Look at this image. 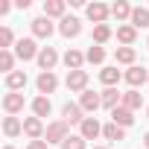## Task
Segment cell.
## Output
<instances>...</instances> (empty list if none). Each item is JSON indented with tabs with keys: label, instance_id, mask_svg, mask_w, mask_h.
Here are the masks:
<instances>
[{
	"label": "cell",
	"instance_id": "obj_31",
	"mask_svg": "<svg viewBox=\"0 0 149 149\" xmlns=\"http://www.w3.org/2000/svg\"><path fill=\"white\" fill-rule=\"evenodd\" d=\"M85 58H88L91 64H102V61H105V50H102V47H91V50L85 53Z\"/></svg>",
	"mask_w": 149,
	"mask_h": 149
},
{
	"label": "cell",
	"instance_id": "obj_32",
	"mask_svg": "<svg viewBox=\"0 0 149 149\" xmlns=\"http://www.w3.org/2000/svg\"><path fill=\"white\" fill-rule=\"evenodd\" d=\"M117 61L120 64H132L134 61V47H120L117 50Z\"/></svg>",
	"mask_w": 149,
	"mask_h": 149
},
{
	"label": "cell",
	"instance_id": "obj_26",
	"mask_svg": "<svg viewBox=\"0 0 149 149\" xmlns=\"http://www.w3.org/2000/svg\"><path fill=\"white\" fill-rule=\"evenodd\" d=\"M50 100L47 97H35L32 100V111H35V117H50Z\"/></svg>",
	"mask_w": 149,
	"mask_h": 149
},
{
	"label": "cell",
	"instance_id": "obj_7",
	"mask_svg": "<svg viewBox=\"0 0 149 149\" xmlns=\"http://www.w3.org/2000/svg\"><path fill=\"white\" fill-rule=\"evenodd\" d=\"M146 79H149V70H146V67H137V64H132V67L126 70V82H129L134 91H137V85H143Z\"/></svg>",
	"mask_w": 149,
	"mask_h": 149
},
{
	"label": "cell",
	"instance_id": "obj_8",
	"mask_svg": "<svg viewBox=\"0 0 149 149\" xmlns=\"http://www.w3.org/2000/svg\"><path fill=\"white\" fill-rule=\"evenodd\" d=\"M58 32L64 35V38H76L79 32H82V24H79V18H61V24H58Z\"/></svg>",
	"mask_w": 149,
	"mask_h": 149
},
{
	"label": "cell",
	"instance_id": "obj_6",
	"mask_svg": "<svg viewBox=\"0 0 149 149\" xmlns=\"http://www.w3.org/2000/svg\"><path fill=\"white\" fill-rule=\"evenodd\" d=\"M79 134H82L85 140H94V137H100V134H102V126L97 123V117H85V120H82V126H79Z\"/></svg>",
	"mask_w": 149,
	"mask_h": 149
},
{
	"label": "cell",
	"instance_id": "obj_14",
	"mask_svg": "<svg viewBox=\"0 0 149 149\" xmlns=\"http://www.w3.org/2000/svg\"><path fill=\"white\" fill-rule=\"evenodd\" d=\"M32 35H35V38H50V35H53L50 18H35V21H32Z\"/></svg>",
	"mask_w": 149,
	"mask_h": 149
},
{
	"label": "cell",
	"instance_id": "obj_22",
	"mask_svg": "<svg viewBox=\"0 0 149 149\" xmlns=\"http://www.w3.org/2000/svg\"><path fill=\"white\" fill-rule=\"evenodd\" d=\"M132 12H134V9H132V6L126 3V0H117V3L111 6V15H114L117 21H126V18L132 21Z\"/></svg>",
	"mask_w": 149,
	"mask_h": 149
},
{
	"label": "cell",
	"instance_id": "obj_13",
	"mask_svg": "<svg viewBox=\"0 0 149 149\" xmlns=\"http://www.w3.org/2000/svg\"><path fill=\"white\" fill-rule=\"evenodd\" d=\"M61 114H64V123H67V126H70V123H79V126H82V120H85V117H82L85 111H82V105H76V102H67V105L61 108Z\"/></svg>",
	"mask_w": 149,
	"mask_h": 149
},
{
	"label": "cell",
	"instance_id": "obj_17",
	"mask_svg": "<svg viewBox=\"0 0 149 149\" xmlns=\"http://www.w3.org/2000/svg\"><path fill=\"white\" fill-rule=\"evenodd\" d=\"M64 0H47L44 3V18H64Z\"/></svg>",
	"mask_w": 149,
	"mask_h": 149
},
{
	"label": "cell",
	"instance_id": "obj_28",
	"mask_svg": "<svg viewBox=\"0 0 149 149\" xmlns=\"http://www.w3.org/2000/svg\"><path fill=\"white\" fill-rule=\"evenodd\" d=\"M12 67H15V56H12L9 50H0V70H3L6 76H9V73H15Z\"/></svg>",
	"mask_w": 149,
	"mask_h": 149
},
{
	"label": "cell",
	"instance_id": "obj_20",
	"mask_svg": "<svg viewBox=\"0 0 149 149\" xmlns=\"http://www.w3.org/2000/svg\"><path fill=\"white\" fill-rule=\"evenodd\" d=\"M21 132H24V123H21L18 117H6V120H3V134H6V137H18Z\"/></svg>",
	"mask_w": 149,
	"mask_h": 149
},
{
	"label": "cell",
	"instance_id": "obj_4",
	"mask_svg": "<svg viewBox=\"0 0 149 149\" xmlns=\"http://www.w3.org/2000/svg\"><path fill=\"white\" fill-rule=\"evenodd\" d=\"M67 88L85 94V88H88V70H70L67 73Z\"/></svg>",
	"mask_w": 149,
	"mask_h": 149
},
{
	"label": "cell",
	"instance_id": "obj_19",
	"mask_svg": "<svg viewBox=\"0 0 149 149\" xmlns=\"http://www.w3.org/2000/svg\"><path fill=\"white\" fill-rule=\"evenodd\" d=\"M120 102H123V94H120L117 88H105V91H102V105H105V108H111V111H114Z\"/></svg>",
	"mask_w": 149,
	"mask_h": 149
},
{
	"label": "cell",
	"instance_id": "obj_36",
	"mask_svg": "<svg viewBox=\"0 0 149 149\" xmlns=\"http://www.w3.org/2000/svg\"><path fill=\"white\" fill-rule=\"evenodd\" d=\"M3 149H15V146H3Z\"/></svg>",
	"mask_w": 149,
	"mask_h": 149
},
{
	"label": "cell",
	"instance_id": "obj_16",
	"mask_svg": "<svg viewBox=\"0 0 149 149\" xmlns=\"http://www.w3.org/2000/svg\"><path fill=\"white\" fill-rule=\"evenodd\" d=\"M120 105H123V108H129V111H137V108L143 105V94H137V91L132 88V91H126V94H123V102H120Z\"/></svg>",
	"mask_w": 149,
	"mask_h": 149
},
{
	"label": "cell",
	"instance_id": "obj_25",
	"mask_svg": "<svg viewBox=\"0 0 149 149\" xmlns=\"http://www.w3.org/2000/svg\"><path fill=\"white\" fill-rule=\"evenodd\" d=\"M100 79H102V85L114 88V85L120 82V70H117V67H102V70H100Z\"/></svg>",
	"mask_w": 149,
	"mask_h": 149
},
{
	"label": "cell",
	"instance_id": "obj_10",
	"mask_svg": "<svg viewBox=\"0 0 149 149\" xmlns=\"http://www.w3.org/2000/svg\"><path fill=\"white\" fill-rule=\"evenodd\" d=\"M85 12H88V18H91V21H94L97 26H100V24H105V18L111 15V9H108L105 3H91V6L85 9Z\"/></svg>",
	"mask_w": 149,
	"mask_h": 149
},
{
	"label": "cell",
	"instance_id": "obj_5",
	"mask_svg": "<svg viewBox=\"0 0 149 149\" xmlns=\"http://www.w3.org/2000/svg\"><path fill=\"white\" fill-rule=\"evenodd\" d=\"M79 105H82V111L85 114H94L100 105H102V94H94V91H85L82 97H79Z\"/></svg>",
	"mask_w": 149,
	"mask_h": 149
},
{
	"label": "cell",
	"instance_id": "obj_2",
	"mask_svg": "<svg viewBox=\"0 0 149 149\" xmlns=\"http://www.w3.org/2000/svg\"><path fill=\"white\" fill-rule=\"evenodd\" d=\"M44 137H47V143H64V140L70 137V134H67V123H64V120H56V123H50Z\"/></svg>",
	"mask_w": 149,
	"mask_h": 149
},
{
	"label": "cell",
	"instance_id": "obj_33",
	"mask_svg": "<svg viewBox=\"0 0 149 149\" xmlns=\"http://www.w3.org/2000/svg\"><path fill=\"white\" fill-rule=\"evenodd\" d=\"M15 41V35H12V29L9 26H3L0 29V50H9V44Z\"/></svg>",
	"mask_w": 149,
	"mask_h": 149
},
{
	"label": "cell",
	"instance_id": "obj_23",
	"mask_svg": "<svg viewBox=\"0 0 149 149\" xmlns=\"http://www.w3.org/2000/svg\"><path fill=\"white\" fill-rule=\"evenodd\" d=\"M134 38H137V29H134L132 24H129V26H120V29H117V41H120V44L132 47V44H134Z\"/></svg>",
	"mask_w": 149,
	"mask_h": 149
},
{
	"label": "cell",
	"instance_id": "obj_29",
	"mask_svg": "<svg viewBox=\"0 0 149 149\" xmlns=\"http://www.w3.org/2000/svg\"><path fill=\"white\" fill-rule=\"evenodd\" d=\"M108 38H111V26H108V24L94 26V41H97V47H100V44H105Z\"/></svg>",
	"mask_w": 149,
	"mask_h": 149
},
{
	"label": "cell",
	"instance_id": "obj_21",
	"mask_svg": "<svg viewBox=\"0 0 149 149\" xmlns=\"http://www.w3.org/2000/svg\"><path fill=\"white\" fill-rule=\"evenodd\" d=\"M82 61H85V56H82L79 50H67V53H64V64H67V70H82Z\"/></svg>",
	"mask_w": 149,
	"mask_h": 149
},
{
	"label": "cell",
	"instance_id": "obj_24",
	"mask_svg": "<svg viewBox=\"0 0 149 149\" xmlns=\"http://www.w3.org/2000/svg\"><path fill=\"white\" fill-rule=\"evenodd\" d=\"M132 26H134V29H143V26H149V9L137 6V9L132 12Z\"/></svg>",
	"mask_w": 149,
	"mask_h": 149
},
{
	"label": "cell",
	"instance_id": "obj_35",
	"mask_svg": "<svg viewBox=\"0 0 149 149\" xmlns=\"http://www.w3.org/2000/svg\"><path fill=\"white\" fill-rule=\"evenodd\" d=\"M143 143H146V149H149V132H146V137H143Z\"/></svg>",
	"mask_w": 149,
	"mask_h": 149
},
{
	"label": "cell",
	"instance_id": "obj_38",
	"mask_svg": "<svg viewBox=\"0 0 149 149\" xmlns=\"http://www.w3.org/2000/svg\"><path fill=\"white\" fill-rule=\"evenodd\" d=\"M146 114H149V108H146Z\"/></svg>",
	"mask_w": 149,
	"mask_h": 149
},
{
	"label": "cell",
	"instance_id": "obj_18",
	"mask_svg": "<svg viewBox=\"0 0 149 149\" xmlns=\"http://www.w3.org/2000/svg\"><path fill=\"white\" fill-rule=\"evenodd\" d=\"M6 88L9 91H24L26 88V73H21V70H15V73H9V76H6Z\"/></svg>",
	"mask_w": 149,
	"mask_h": 149
},
{
	"label": "cell",
	"instance_id": "obj_15",
	"mask_svg": "<svg viewBox=\"0 0 149 149\" xmlns=\"http://www.w3.org/2000/svg\"><path fill=\"white\" fill-rule=\"evenodd\" d=\"M24 132H26L32 140H38L41 134H47L44 126H41V117H26V120H24Z\"/></svg>",
	"mask_w": 149,
	"mask_h": 149
},
{
	"label": "cell",
	"instance_id": "obj_9",
	"mask_svg": "<svg viewBox=\"0 0 149 149\" xmlns=\"http://www.w3.org/2000/svg\"><path fill=\"white\" fill-rule=\"evenodd\" d=\"M3 108H6V114H9V117H12V114H18V111H24V94L9 91V94L3 97Z\"/></svg>",
	"mask_w": 149,
	"mask_h": 149
},
{
	"label": "cell",
	"instance_id": "obj_34",
	"mask_svg": "<svg viewBox=\"0 0 149 149\" xmlns=\"http://www.w3.org/2000/svg\"><path fill=\"white\" fill-rule=\"evenodd\" d=\"M50 143H44V140H29V149H47Z\"/></svg>",
	"mask_w": 149,
	"mask_h": 149
},
{
	"label": "cell",
	"instance_id": "obj_1",
	"mask_svg": "<svg viewBox=\"0 0 149 149\" xmlns=\"http://www.w3.org/2000/svg\"><path fill=\"white\" fill-rule=\"evenodd\" d=\"M38 47H35V41L32 38H21L18 44H15V56L21 58V61H29V58H38Z\"/></svg>",
	"mask_w": 149,
	"mask_h": 149
},
{
	"label": "cell",
	"instance_id": "obj_3",
	"mask_svg": "<svg viewBox=\"0 0 149 149\" xmlns=\"http://www.w3.org/2000/svg\"><path fill=\"white\" fill-rule=\"evenodd\" d=\"M35 85H38V94L47 97V94H53V91L58 88V79H56V73H53V70H44L41 76L35 79Z\"/></svg>",
	"mask_w": 149,
	"mask_h": 149
},
{
	"label": "cell",
	"instance_id": "obj_30",
	"mask_svg": "<svg viewBox=\"0 0 149 149\" xmlns=\"http://www.w3.org/2000/svg\"><path fill=\"white\" fill-rule=\"evenodd\" d=\"M88 143H85V137L82 134H70L64 143H61V149H85Z\"/></svg>",
	"mask_w": 149,
	"mask_h": 149
},
{
	"label": "cell",
	"instance_id": "obj_37",
	"mask_svg": "<svg viewBox=\"0 0 149 149\" xmlns=\"http://www.w3.org/2000/svg\"><path fill=\"white\" fill-rule=\"evenodd\" d=\"M94 149H105V146H94Z\"/></svg>",
	"mask_w": 149,
	"mask_h": 149
},
{
	"label": "cell",
	"instance_id": "obj_12",
	"mask_svg": "<svg viewBox=\"0 0 149 149\" xmlns=\"http://www.w3.org/2000/svg\"><path fill=\"white\" fill-rule=\"evenodd\" d=\"M111 123H117L120 129H126V126H132V123H134V111H129V108L117 105V108L111 111Z\"/></svg>",
	"mask_w": 149,
	"mask_h": 149
},
{
	"label": "cell",
	"instance_id": "obj_11",
	"mask_svg": "<svg viewBox=\"0 0 149 149\" xmlns=\"http://www.w3.org/2000/svg\"><path fill=\"white\" fill-rule=\"evenodd\" d=\"M56 61H58V53H56L53 47H41V53H38L41 73H44V70H53V67H56Z\"/></svg>",
	"mask_w": 149,
	"mask_h": 149
},
{
	"label": "cell",
	"instance_id": "obj_27",
	"mask_svg": "<svg viewBox=\"0 0 149 149\" xmlns=\"http://www.w3.org/2000/svg\"><path fill=\"white\" fill-rule=\"evenodd\" d=\"M102 137L105 140H123L126 137V129H120L117 123H108V126H102Z\"/></svg>",
	"mask_w": 149,
	"mask_h": 149
}]
</instances>
